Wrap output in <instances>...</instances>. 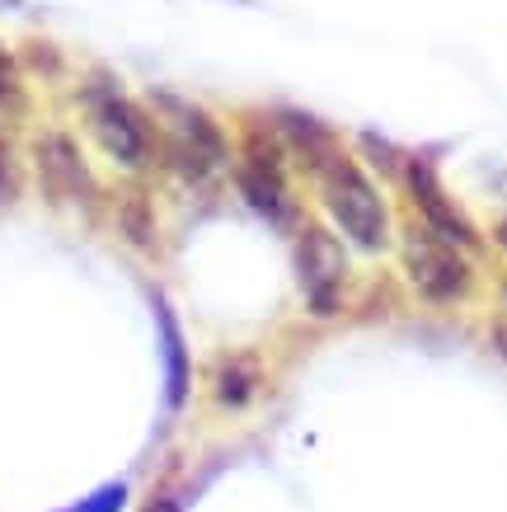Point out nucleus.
I'll return each mask as SVG.
<instances>
[{
  "label": "nucleus",
  "mask_w": 507,
  "mask_h": 512,
  "mask_svg": "<svg viewBox=\"0 0 507 512\" xmlns=\"http://www.w3.org/2000/svg\"><path fill=\"white\" fill-rule=\"evenodd\" d=\"M33 170H38L43 198L57 202V207H66V202L85 207L94 198V174L85 165V156H80V146L66 132H43L33 141Z\"/></svg>",
  "instance_id": "nucleus-6"
},
{
  "label": "nucleus",
  "mask_w": 507,
  "mask_h": 512,
  "mask_svg": "<svg viewBox=\"0 0 507 512\" xmlns=\"http://www.w3.org/2000/svg\"><path fill=\"white\" fill-rule=\"evenodd\" d=\"M19 188H24V179H19V160H15V151H10V141L0 137V202H15Z\"/></svg>",
  "instance_id": "nucleus-13"
},
{
  "label": "nucleus",
  "mask_w": 507,
  "mask_h": 512,
  "mask_svg": "<svg viewBox=\"0 0 507 512\" xmlns=\"http://www.w3.org/2000/svg\"><path fill=\"white\" fill-rule=\"evenodd\" d=\"M15 99H19V66L0 43V104H15Z\"/></svg>",
  "instance_id": "nucleus-14"
},
{
  "label": "nucleus",
  "mask_w": 507,
  "mask_h": 512,
  "mask_svg": "<svg viewBox=\"0 0 507 512\" xmlns=\"http://www.w3.org/2000/svg\"><path fill=\"white\" fill-rule=\"evenodd\" d=\"M155 104L165 109V160L169 170H179L184 179L202 184V179H212L221 165H226V137H221V127L207 118L202 109L184 104V99H174V94H155Z\"/></svg>",
  "instance_id": "nucleus-3"
},
{
  "label": "nucleus",
  "mask_w": 507,
  "mask_h": 512,
  "mask_svg": "<svg viewBox=\"0 0 507 512\" xmlns=\"http://www.w3.org/2000/svg\"><path fill=\"white\" fill-rule=\"evenodd\" d=\"M498 240H503V245H507V221H503V226H498Z\"/></svg>",
  "instance_id": "nucleus-17"
},
{
  "label": "nucleus",
  "mask_w": 507,
  "mask_h": 512,
  "mask_svg": "<svg viewBox=\"0 0 507 512\" xmlns=\"http://www.w3.org/2000/svg\"><path fill=\"white\" fill-rule=\"evenodd\" d=\"M404 179H409V198L418 202V212H423V226H428L432 235H442L446 245H475V240H479L475 226H470L461 207H456V202L442 193L437 174H432L423 160H409Z\"/></svg>",
  "instance_id": "nucleus-8"
},
{
  "label": "nucleus",
  "mask_w": 507,
  "mask_h": 512,
  "mask_svg": "<svg viewBox=\"0 0 507 512\" xmlns=\"http://www.w3.org/2000/svg\"><path fill=\"white\" fill-rule=\"evenodd\" d=\"M235 184L245 193V202L268 221H287L292 217V193H287V174H282V160H277L273 141L254 137L245 151V165L235 174Z\"/></svg>",
  "instance_id": "nucleus-7"
},
{
  "label": "nucleus",
  "mask_w": 507,
  "mask_h": 512,
  "mask_svg": "<svg viewBox=\"0 0 507 512\" xmlns=\"http://www.w3.org/2000/svg\"><path fill=\"white\" fill-rule=\"evenodd\" d=\"M404 273L414 282V292L432 306H451V301H461L470 292V264L461 259V249L446 245L428 226L404 231Z\"/></svg>",
  "instance_id": "nucleus-4"
},
{
  "label": "nucleus",
  "mask_w": 507,
  "mask_h": 512,
  "mask_svg": "<svg viewBox=\"0 0 507 512\" xmlns=\"http://www.w3.org/2000/svg\"><path fill=\"white\" fill-rule=\"evenodd\" d=\"M141 512H184V508H179V498L155 494V498H151V503H146V508H141Z\"/></svg>",
  "instance_id": "nucleus-15"
},
{
  "label": "nucleus",
  "mask_w": 507,
  "mask_h": 512,
  "mask_svg": "<svg viewBox=\"0 0 507 512\" xmlns=\"http://www.w3.org/2000/svg\"><path fill=\"white\" fill-rule=\"evenodd\" d=\"M123 508H127V484H104V489H94L71 512H123Z\"/></svg>",
  "instance_id": "nucleus-12"
},
{
  "label": "nucleus",
  "mask_w": 507,
  "mask_h": 512,
  "mask_svg": "<svg viewBox=\"0 0 507 512\" xmlns=\"http://www.w3.org/2000/svg\"><path fill=\"white\" fill-rule=\"evenodd\" d=\"M493 343H498V353L507 357V306L498 311V320H493Z\"/></svg>",
  "instance_id": "nucleus-16"
},
{
  "label": "nucleus",
  "mask_w": 507,
  "mask_h": 512,
  "mask_svg": "<svg viewBox=\"0 0 507 512\" xmlns=\"http://www.w3.org/2000/svg\"><path fill=\"white\" fill-rule=\"evenodd\" d=\"M118 226H123L127 245H137V249H151V245H155L151 202H146V198H137V193H127V198L118 202Z\"/></svg>",
  "instance_id": "nucleus-11"
},
{
  "label": "nucleus",
  "mask_w": 507,
  "mask_h": 512,
  "mask_svg": "<svg viewBox=\"0 0 507 512\" xmlns=\"http://www.w3.org/2000/svg\"><path fill=\"white\" fill-rule=\"evenodd\" d=\"M155 329H160V357H165V404L169 409H179L188 400V348H184V334H179V320L169 311L165 301L155 296Z\"/></svg>",
  "instance_id": "nucleus-9"
},
{
  "label": "nucleus",
  "mask_w": 507,
  "mask_h": 512,
  "mask_svg": "<svg viewBox=\"0 0 507 512\" xmlns=\"http://www.w3.org/2000/svg\"><path fill=\"white\" fill-rule=\"evenodd\" d=\"M254 386H259V367L249 357H226L216 367V400L226 409H245L254 400Z\"/></svg>",
  "instance_id": "nucleus-10"
},
{
  "label": "nucleus",
  "mask_w": 507,
  "mask_h": 512,
  "mask_svg": "<svg viewBox=\"0 0 507 512\" xmlns=\"http://www.w3.org/2000/svg\"><path fill=\"white\" fill-rule=\"evenodd\" d=\"M320 198H324V207H329V217L338 221V231L348 235L357 249H367V254L385 249V240H390L385 202H381V193H376V184H371L348 156H334L320 170Z\"/></svg>",
  "instance_id": "nucleus-1"
},
{
  "label": "nucleus",
  "mask_w": 507,
  "mask_h": 512,
  "mask_svg": "<svg viewBox=\"0 0 507 512\" xmlns=\"http://www.w3.org/2000/svg\"><path fill=\"white\" fill-rule=\"evenodd\" d=\"M296 282L306 292L310 315H334L348 287V254L324 226H306L296 235Z\"/></svg>",
  "instance_id": "nucleus-5"
},
{
  "label": "nucleus",
  "mask_w": 507,
  "mask_h": 512,
  "mask_svg": "<svg viewBox=\"0 0 507 512\" xmlns=\"http://www.w3.org/2000/svg\"><path fill=\"white\" fill-rule=\"evenodd\" d=\"M85 113H90V132L104 146V156L123 170H146L155 156V127L151 118L118 94L113 85H90L85 90Z\"/></svg>",
  "instance_id": "nucleus-2"
}]
</instances>
